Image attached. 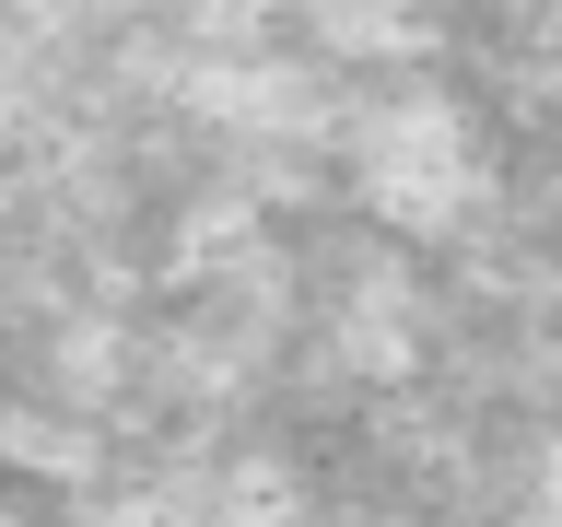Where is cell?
I'll use <instances>...</instances> for the list:
<instances>
[{
  "mask_svg": "<svg viewBox=\"0 0 562 527\" xmlns=\"http://www.w3.org/2000/svg\"><path fill=\"white\" fill-rule=\"evenodd\" d=\"M0 527H12V492H0Z\"/></svg>",
  "mask_w": 562,
  "mask_h": 527,
  "instance_id": "obj_3",
  "label": "cell"
},
{
  "mask_svg": "<svg viewBox=\"0 0 562 527\" xmlns=\"http://www.w3.org/2000/svg\"><path fill=\"white\" fill-rule=\"evenodd\" d=\"M340 165H351V200L375 211V223H398V235H446V223H469L481 211V117L457 94H434V82H398V94L351 105L340 117Z\"/></svg>",
  "mask_w": 562,
  "mask_h": 527,
  "instance_id": "obj_1",
  "label": "cell"
},
{
  "mask_svg": "<svg viewBox=\"0 0 562 527\" xmlns=\"http://www.w3.org/2000/svg\"><path fill=\"white\" fill-rule=\"evenodd\" d=\"M70 527H223V504H211V469H153V481H94Z\"/></svg>",
  "mask_w": 562,
  "mask_h": 527,
  "instance_id": "obj_2",
  "label": "cell"
}]
</instances>
